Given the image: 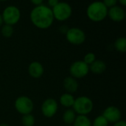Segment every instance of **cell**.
<instances>
[{"label":"cell","mask_w":126,"mask_h":126,"mask_svg":"<svg viewBox=\"0 0 126 126\" xmlns=\"http://www.w3.org/2000/svg\"><path fill=\"white\" fill-rule=\"evenodd\" d=\"M93 126H109V123L108 121L106 120V118L103 116V115H100L98 117H97L94 122L93 124L92 125Z\"/></svg>","instance_id":"44dd1931"},{"label":"cell","mask_w":126,"mask_h":126,"mask_svg":"<svg viewBox=\"0 0 126 126\" xmlns=\"http://www.w3.org/2000/svg\"><path fill=\"white\" fill-rule=\"evenodd\" d=\"M73 126H92V123L87 116L78 115L75 118Z\"/></svg>","instance_id":"e0dca14e"},{"label":"cell","mask_w":126,"mask_h":126,"mask_svg":"<svg viewBox=\"0 0 126 126\" xmlns=\"http://www.w3.org/2000/svg\"><path fill=\"white\" fill-rule=\"evenodd\" d=\"M71 126V125H67V126Z\"/></svg>","instance_id":"4dcf8cb0"},{"label":"cell","mask_w":126,"mask_h":126,"mask_svg":"<svg viewBox=\"0 0 126 126\" xmlns=\"http://www.w3.org/2000/svg\"><path fill=\"white\" fill-rule=\"evenodd\" d=\"M114 126H126V123L124 120H120L119 122L114 123Z\"/></svg>","instance_id":"484cf974"},{"label":"cell","mask_w":126,"mask_h":126,"mask_svg":"<svg viewBox=\"0 0 126 126\" xmlns=\"http://www.w3.org/2000/svg\"><path fill=\"white\" fill-rule=\"evenodd\" d=\"M54 19L58 21L67 20L72 13V8L71 5L65 1H59L54 7L52 8Z\"/></svg>","instance_id":"277c9868"},{"label":"cell","mask_w":126,"mask_h":126,"mask_svg":"<svg viewBox=\"0 0 126 126\" xmlns=\"http://www.w3.org/2000/svg\"><path fill=\"white\" fill-rule=\"evenodd\" d=\"M86 15L93 22H101L108 16V8L103 1H95L87 7Z\"/></svg>","instance_id":"7a4b0ae2"},{"label":"cell","mask_w":126,"mask_h":126,"mask_svg":"<svg viewBox=\"0 0 126 126\" xmlns=\"http://www.w3.org/2000/svg\"><path fill=\"white\" fill-rule=\"evenodd\" d=\"M115 49L120 52L125 53L126 51V39L125 37H119L116 39L114 42Z\"/></svg>","instance_id":"ac0fdd59"},{"label":"cell","mask_w":126,"mask_h":126,"mask_svg":"<svg viewBox=\"0 0 126 126\" xmlns=\"http://www.w3.org/2000/svg\"><path fill=\"white\" fill-rule=\"evenodd\" d=\"M72 107L75 114H78V115L86 116L93 110L94 104L90 98L82 96L75 100Z\"/></svg>","instance_id":"3957f363"},{"label":"cell","mask_w":126,"mask_h":126,"mask_svg":"<svg viewBox=\"0 0 126 126\" xmlns=\"http://www.w3.org/2000/svg\"><path fill=\"white\" fill-rule=\"evenodd\" d=\"M44 69L43 65L38 62H32L28 67V73L34 79H38L44 74Z\"/></svg>","instance_id":"7c38bea8"},{"label":"cell","mask_w":126,"mask_h":126,"mask_svg":"<svg viewBox=\"0 0 126 126\" xmlns=\"http://www.w3.org/2000/svg\"><path fill=\"white\" fill-rule=\"evenodd\" d=\"M106 120L108 121V123H116L121 120L122 114L120 110L115 107V106H109L107 107L102 114Z\"/></svg>","instance_id":"30bf717a"},{"label":"cell","mask_w":126,"mask_h":126,"mask_svg":"<svg viewBox=\"0 0 126 126\" xmlns=\"http://www.w3.org/2000/svg\"><path fill=\"white\" fill-rule=\"evenodd\" d=\"M69 72L73 78L82 79L89 74V66L83 61H76L71 65Z\"/></svg>","instance_id":"ba28073f"},{"label":"cell","mask_w":126,"mask_h":126,"mask_svg":"<svg viewBox=\"0 0 126 126\" xmlns=\"http://www.w3.org/2000/svg\"><path fill=\"white\" fill-rule=\"evenodd\" d=\"M30 1L35 6H38V5H41L42 4L44 0H30Z\"/></svg>","instance_id":"d4e9b609"},{"label":"cell","mask_w":126,"mask_h":126,"mask_svg":"<svg viewBox=\"0 0 126 126\" xmlns=\"http://www.w3.org/2000/svg\"><path fill=\"white\" fill-rule=\"evenodd\" d=\"M59 2V0H48V7H49L50 8L54 7Z\"/></svg>","instance_id":"cb8c5ba5"},{"label":"cell","mask_w":126,"mask_h":126,"mask_svg":"<svg viewBox=\"0 0 126 126\" xmlns=\"http://www.w3.org/2000/svg\"><path fill=\"white\" fill-rule=\"evenodd\" d=\"M58 109V102L52 98L47 99L41 105V112L43 115L47 118L54 117Z\"/></svg>","instance_id":"9c48e42d"},{"label":"cell","mask_w":126,"mask_h":126,"mask_svg":"<svg viewBox=\"0 0 126 126\" xmlns=\"http://www.w3.org/2000/svg\"><path fill=\"white\" fill-rule=\"evenodd\" d=\"M63 85L66 93H69L71 94L73 93H75L78 89V83L76 79L73 78L72 76L66 77L63 80Z\"/></svg>","instance_id":"4fadbf2b"},{"label":"cell","mask_w":126,"mask_h":126,"mask_svg":"<svg viewBox=\"0 0 126 126\" xmlns=\"http://www.w3.org/2000/svg\"><path fill=\"white\" fill-rule=\"evenodd\" d=\"M106 70V64L100 59H96L89 65V71L94 74H101Z\"/></svg>","instance_id":"5bb4252c"},{"label":"cell","mask_w":126,"mask_h":126,"mask_svg":"<svg viewBox=\"0 0 126 126\" xmlns=\"http://www.w3.org/2000/svg\"><path fill=\"white\" fill-rule=\"evenodd\" d=\"M3 19H2V16H1V14H0V27H1L2 26V25H3Z\"/></svg>","instance_id":"83f0119b"},{"label":"cell","mask_w":126,"mask_h":126,"mask_svg":"<svg viewBox=\"0 0 126 126\" xmlns=\"http://www.w3.org/2000/svg\"><path fill=\"white\" fill-rule=\"evenodd\" d=\"M35 122V117L32 114H29L23 115L21 123L24 126H34Z\"/></svg>","instance_id":"ffe728a7"},{"label":"cell","mask_w":126,"mask_h":126,"mask_svg":"<svg viewBox=\"0 0 126 126\" xmlns=\"http://www.w3.org/2000/svg\"><path fill=\"white\" fill-rule=\"evenodd\" d=\"M0 126H9L7 124H6V123H1L0 124Z\"/></svg>","instance_id":"f1b7e54d"},{"label":"cell","mask_w":126,"mask_h":126,"mask_svg":"<svg viewBox=\"0 0 126 126\" xmlns=\"http://www.w3.org/2000/svg\"><path fill=\"white\" fill-rule=\"evenodd\" d=\"M1 1H7V0H0Z\"/></svg>","instance_id":"f546056e"},{"label":"cell","mask_w":126,"mask_h":126,"mask_svg":"<svg viewBox=\"0 0 126 126\" xmlns=\"http://www.w3.org/2000/svg\"><path fill=\"white\" fill-rule=\"evenodd\" d=\"M1 16L4 24L13 26L17 24L20 20L21 12L16 6L9 5L4 9Z\"/></svg>","instance_id":"5b68a950"},{"label":"cell","mask_w":126,"mask_h":126,"mask_svg":"<svg viewBox=\"0 0 126 126\" xmlns=\"http://www.w3.org/2000/svg\"><path fill=\"white\" fill-rule=\"evenodd\" d=\"M30 18L32 23L36 27L42 30L50 27L55 19L52 8L44 4L35 6L31 10Z\"/></svg>","instance_id":"6da1fadb"},{"label":"cell","mask_w":126,"mask_h":126,"mask_svg":"<svg viewBox=\"0 0 126 126\" xmlns=\"http://www.w3.org/2000/svg\"><path fill=\"white\" fill-rule=\"evenodd\" d=\"M76 118V114L73 109H67L64 111L63 114V122L67 125H71L74 123Z\"/></svg>","instance_id":"2e32d148"},{"label":"cell","mask_w":126,"mask_h":126,"mask_svg":"<svg viewBox=\"0 0 126 126\" xmlns=\"http://www.w3.org/2000/svg\"><path fill=\"white\" fill-rule=\"evenodd\" d=\"M123 6H126V0H117Z\"/></svg>","instance_id":"4316f807"},{"label":"cell","mask_w":126,"mask_h":126,"mask_svg":"<svg viewBox=\"0 0 126 126\" xmlns=\"http://www.w3.org/2000/svg\"><path fill=\"white\" fill-rule=\"evenodd\" d=\"M67 41L75 45H80L86 40V34L83 30L78 27H72L67 30L66 33Z\"/></svg>","instance_id":"52a82bcc"},{"label":"cell","mask_w":126,"mask_h":126,"mask_svg":"<svg viewBox=\"0 0 126 126\" xmlns=\"http://www.w3.org/2000/svg\"><path fill=\"white\" fill-rule=\"evenodd\" d=\"M96 60V56L94 53H92V52H89L88 53H86L83 58V62L87 64L89 66L92 64L94 61Z\"/></svg>","instance_id":"7402d4cb"},{"label":"cell","mask_w":126,"mask_h":126,"mask_svg":"<svg viewBox=\"0 0 126 126\" xmlns=\"http://www.w3.org/2000/svg\"><path fill=\"white\" fill-rule=\"evenodd\" d=\"M117 0H103V4L107 7V8H110L111 7H114L115 5H117Z\"/></svg>","instance_id":"603a6c76"},{"label":"cell","mask_w":126,"mask_h":126,"mask_svg":"<svg viewBox=\"0 0 126 126\" xmlns=\"http://www.w3.org/2000/svg\"><path fill=\"white\" fill-rule=\"evenodd\" d=\"M14 30L12 25H3L1 26V33L2 34L3 36H4L5 38H10L12 36V35L13 34Z\"/></svg>","instance_id":"d6986e66"},{"label":"cell","mask_w":126,"mask_h":126,"mask_svg":"<svg viewBox=\"0 0 126 126\" xmlns=\"http://www.w3.org/2000/svg\"><path fill=\"white\" fill-rule=\"evenodd\" d=\"M75 100V99L74 98V97L71 94L65 93L61 96L60 103L66 108H71L74 105Z\"/></svg>","instance_id":"9a60e30c"},{"label":"cell","mask_w":126,"mask_h":126,"mask_svg":"<svg viewBox=\"0 0 126 126\" xmlns=\"http://www.w3.org/2000/svg\"><path fill=\"white\" fill-rule=\"evenodd\" d=\"M108 16L112 21L119 22L125 19L126 12L121 6L115 5L108 9Z\"/></svg>","instance_id":"8fae6325"},{"label":"cell","mask_w":126,"mask_h":126,"mask_svg":"<svg viewBox=\"0 0 126 126\" xmlns=\"http://www.w3.org/2000/svg\"><path fill=\"white\" fill-rule=\"evenodd\" d=\"M14 105L16 110L22 115L31 114L34 108L33 102L32 100L26 96L18 97L16 100Z\"/></svg>","instance_id":"8992f818"}]
</instances>
